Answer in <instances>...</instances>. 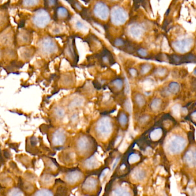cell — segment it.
Returning <instances> with one entry per match:
<instances>
[{
	"mask_svg": "<svg viewBox=\"0 0 196 196\" xmlns=\"http://www.w3.org/2000/svg\"><path fill=\"white\" fill-rule=\"evenodd\" d=\"M112 123L108 117L99 118L95 126V131L97 135L100 137L109 136L112 131Z\"/></svg>",
	"mask_w": 196,
	"mask_h": 196,
	"instance_id": "1",
	"label": "cell"
},
{
	"mask_svg": "<svg viewBox=\"0 0 196 196\" xmlns=\"http://www.w3.org/2000/svg\"><path fill=\"white\" fill-rule=\"evenodd\" d=\"M186 145V140L181 136H174L168 141L167 148L169 151L173 154H179L183 151Z\"/></svg>",
	"mask_w": 196,
	"mask_h": 196,
	"instance_id": "2",
	"label": "cell"
},
{
	"mask_svg": "<svg viewBox=\"0 0 196 196\" xmlns=\"http://www.w3.org/2000/svg\"><path fill=\"white\" fill-rule=\"evenodd\" d=\"M194 43L192 38H183L177 40L172 43L173 48L179 54H185L189 51Z\"/></svg>",
	"mask_w": 196,
	"mask_h": 196,
	"instance_id": "3",
	"label": "cell"
},
{
	"mask_svg": "<svg viewBox=\"0 0 196 196\" xmlns=\"http://www.w3.org/2000/svg\"><path fill=\"white\" fill-rule=\"evenodd\" d=\"M111 20L113 24L116 25H121L125 23L128 20V14L126 11L122 8L116 6L111 11Z\"/></svg>",
	"mask_w": 196,
	"mask_h": 196,
	"instance_id": "4",
	"label": "cell"
},
{
	"mask_svg": "<svg viewBox=\"0 0 196 196\" xmlns=\"http://www.w3.org/2000/svg\"><path fill=\"white\" fill-rule=\"evenodd\" d=\"M50 21V16L49 14L43 9L37 11L33 18L34 23L39 28H44Z\"/></svg>",
	"mask_w": 196,
	"mask_h": 196,
	"instance_id": "5",
	"label": "cell"
},
{
	"mask_svg": "<svg viewBox=\"0 0 196 196\" xmlns=\"http://www.w3.org/2000/svg\"><path fill=\"white\" fill-rule=\"evenodd\" d=\"M128 33L132 38L135 40L140 39L144 34V29L139 24H132L128 28Z\"/></svg>",
	"mask_w": 196,
	"mask_h": 196,
	"instance_id": "6",
	"label": "cell"
},
{
	"mask_svg": "<svg viewBox=\"0 0 196 196\" xmlns=\"http://www.w3.org/2000/svg\"><path fill=\"white\" fill-rule=\"evenodd\" d=\"M94 13L96 16L101 20H107L109 15L108 6L102 2H98L94 7Z\"/></svg>",
	"mask_w": 196,
	"mask_h": 196,
	"instance_id": "7",
	"label": "cell"
},
{
	"mask_svg": "<svg viewBox=\"0 0 196 196\" xmlns=\"http://www.w3.org/2000/svg\"><path fill=\"white\" fill-rule=\"evenodd\" d=\"M41 50L47 54H51L57 51V47L52 40L47 38L41 42Z\"/></svg>",
	"mask_w": 196,
	"mask_h": 196,
	"instance_id": "8",
	"label": "cell"
},
{
	"mask_svg": "<svg viewBox=\"0 0 196 196\" xmlns=\"http://www.w3.org/2000/svg\"><path fill=\"white\" fill-rule=\"evenodd\" d=\"M91 146L90 141L88 137L83 136L78 138L77 141V148L80 153H85L89 150Z\"/></svg>",
	"mask_w": 196,
	"mask_h": 196,
	"instance_id": "9",
	"label": "cell"
},
{
	"mask_svg": "<svg viewBox=\"0 0 196 196\" xmlns=\"http://www.w3.org/2000/svg\"><path fill=\"white\" fill-rule=\"evenodd\" d=\"M66 140V135L63 131L58 130L55 131L52 136V142L54 146H62Z\"/></svg>",
	"mask_w": 196,
	"mask_h": 196,
	"instance_id": "10",
	"label": "cell"
},
{
	"mask_svg": "<svg viewBox=\"0 0 196 196\" xmlns=\"http://www.w3.org/2000/svg\"><path fill=\"white\" fill-rule=\"evenodd\" d=\"M82 178V174L78 171H73L68 173L65 179L67 183L71 185L75 184L79 182Z\"/></svg>",
	"mask_w": 196,
	"mask_h": 196,
	"instance_id": "11",
	"label": "cell"
},
{
	"mask_svg": "<svg viewBox=\"0 0 196 196\" xmlns=\"http://www.w3.org/2000/svg\"><path fill=\"white\" fill-rule=\"evenodd\" d=\"M97 185V181L94 178H89L83 183V189L86 191L92 192L94 190Z\"/></svg>",
	"mask_w": 196,
	"mask_h": 196,
	"instance_id": "12",
	"label": "cell"
},
{
	"mask_svg": "<svg viewBox=\"0 0 196 196\" xmlns=\"http://www.w3.org/2000/svg\"><path fill=\"white\" fill-rule=\"evenodd\" d=\"M185 160L190 167H196V151H188L185 155Z\"/></svg>",
	"mask_w": 196,
	"mask_h": 196,
	"instance_id": "13",
	"label": "cell"
},
{
	"mask_svg": "<svg viewBox=\"0 0 196 196\" xmlns=\"http://www.w3.org/2000/svg\"><path fill=\"white\" fill-rule=\"evenodd\" d=\"M97 165V162L96 159L94 157L87 159L85 162V167L88 169H92L95 168Z\"/></svg>",
	"mask_w": 196,
	"mask_h": 196,
	"instance_id": "14",
	"label": "cell"
},
{
	"mask_svg": "<svg viewBox=\"0 0 196 196\" xmlns=\"http://www.w3.org/2000/svg\"><path fill=\"white\" fill-rule=\"evenodd\" d=\"M83 103V100L82 98L80 97H76L74 98L69 104V108L70 109L76 108L79 106H80Z\"/></svg>",
	"mask_w": 196,
	"mask_h": 196,
	"instance_id": "15",
	"label": "cell"
},
{
	"mask_svg": "<svg viewBox=\"0 0 196 196\" xmlns=\"http://www.w3.org/2000/svg\"><path fill=\"white\" fill-rule=\"evenodd\" d=\"M113 195L115 196H130V193L126 189L123 188H118L112 192Z\"/></svg>",
	"mask_w": 196,
	"mask_h": 196,
	"instance_id": "16",
	"label": "cell"
},
{
	"mask_svg": "<svg viewBox=\"0 0 196 196\" xmlns=\"http://www.w3.org/2000/svg\"><path fill=\"white\" fill-rule=\"evenodd\" d=\"M75 26L77 29H78L79 31L86 33L88 31V27L83 22H82L80 20H78L75 23Z\"/></svg>",
	"mask_w": 196,
	"mask_h": 196,
	"instance_id": "17",
	"label": "cell"
},
{
	"mask_svg": "<svg viewBox=\"0 0 196 196\" xmlns=\"http://www.w3.org/2000/svg\"><path fill=\"white\" fill-rule=\"evenodd\" d=\"M143 86L144 89L147 92L151 91L154 88V82L150 79H148L144 80V82H143Z\"/></svg>",
	"mask_w": 196,
	"mask_h": 196,
	"instance_id": "18",
	"label": "cell"
},
{
	"mask_svg": "<svg viewBox=\"0 0 196 196\" xmlns=\"http://www.w3.org/2000/svg\"><path fill=\"white\" fill-rule=\"evenodd\" d=\"M133 176L136 180L141 181V180H143L145 178V176H146V173L143 170H140V169L136 170H135L134 172Z\"/></svg>",
	"mask_w": 196,
	"mask_h": 196,
	"instance_id": "19",
	"label": "cell"
},
{
	"mask_svg": "<svg viewBox=\"0 0 196 196\" xmlns=\"http://www.w3.org/2000/svg\"><path fill=\"white\" fill-rule=\"evenodd\" d=\"M162 135V130L160 128H158V129L155 130L154 131H153L151 133L150 137L152 140L155 141V140H158V139H159L161 137Z\"/></svg>",
	"mask_w": 196,
	"mask_h": 196,
	"instance_id": "20",
	"label": "cell"
},
{
	"mask_svg": "<svg viewBox=\"0 0 196 196\" xmlns=\"http://www.w3.org/2000/svg\"><path fill=\"white\" fill-rule=\"evenodd\" d=\"M35 196H53L54 194L52 192L48 189H41L36 192L35 195Z\"/></svg>",
	"mask_w": 196,
	"mask_h": 196,
	"instance_id": "21",
	"label": "cell"
},
{
	"mask_svg": "<svg viewBox=\"0 0 196 196\" xmlns=\"http://www.w3.org/2000/svg\"><path fill=\"white\" fill-rule=\"evenodd\" d=\"M169 92L172 93H176L179 90V85L176 82H172L169 85Z\"/></svg>",
	"mask_w": 196,
	"mask_h": 196,
	"instance_id": "22",
	"label": "cell"
},
{
	"mask_svg": "<svg viewBox=\"0 0 196 196\" xmlns=\"http://www.w3.org/2000/svg\"><path fill=\"white\" fill-rule=\"evenodd\" d=\"M54 113L55 115L56 116V117H57L59 118H61L64 117V115H65V112L64 111V109L60 107H57L55 108L54 109Z\"/></svg>",
	"mask_w": 196,
	"mask_h": 196,
	"instance_id": "23",
	"label": "cell"
},
{
	"mask_svg": "<svg viewBox=\"0 0 196 196\" xmlns=\"http://www.w3.org/2000/svg\"><path fill=\"white\" fill-rule=\"evenodd\" d=\"M39 2V0H23V5L25 6L31 7L36 5Z\"/></svg>",
	"mask_w": 196,
	"mask_h": 196,
	"instance_id": "24",
	"label": "cell"
},
{
	"mask_svg": "<svg viewBox=\"0 0 196 196\" xmlns=\"http://www.w3.org/2000/svg\"><path fill=\"white\" fill-rule=\"evenodd\" d=\"M172 112L173 115L177 118L180 117V112H181V106L179 104H176L173 106L172 108Z\"/></svg>",
	"mask_w": 196,
	"mask_h": 196,
	"instance_id": "25",
	"label": "cell"
},
{
	"mask_svg": "<svg viewBox=\"0 0 196 196\" xmlns=\"http://www.w3.org/2000/svg\"><path fill=\"white\" fill-rule=\"evenodd\" d=\"M160 104H161V100L160 99H155L152 102L151 107L153 109V110L157 111L159 108Z\"/></svg>",
	"mask_w": 196,
	"mask_h": 196,
	"instance_id": "26",
	"label": "cell"
},
{
	"mask_svg": "<svg viewBox=\"0 0 196 196\" xmlns=\"http://www.w3.org/2000/svg\"><path fill=\"white\" fill-rule=\"evenodd\" d=\"M9 196H23V193L18 188L12 189L8 194Z\"/></svg>",
	"mask_w": 196,
	"mask_h": 196,
	"instance_id": "27",
	"label": "cell"
},
{
	"mask_svg": "<svg viewBox=\"0 0 196 196\" xmlns=\"http://www.w3.org/2000/svg\"><path fill=\"white\" fill-rule=\"evenodd\" d=\"M151 69V66L150 64L146 63L143 64L141 69V72L143 74H146L149 72Z\"/></svg>",
	"mask_w": 196,
	"mask_h": 196,
	"instance_id": "28",
	"label": "cell"
},
{
	"mask_svg": "<svg viewBox=\"0 0 196 196\" xmlns=\"http://www.w3.org/2000/svg\"><path fill=\"white\" fill-rule=\"evenodd\" d=\"M118 120H119V123H120V124L121 125L124 126L125 125L127 124L128 119H127V117L126 115H125L124 113H121V114L120 115V117L118 118Z\"/></svg>",
	"mask_w": 196,
	"mask_h": 196,
	"instance_id": "29",
	"label": "cell"
},
{
	"mask_svg": "<svg viewBox=\"0 0 196 196\" xmlns=\"http://www.w3.org/2000/svg\"><path fill=\"white\" fill-rule=\"evenodd\" d=\"M136 101L137 102V104L140 106H143L145 103H146V100L143 97V96H142L140 94H138L136 96Z\"/></svg>",
	"mask_w": 196,
	"mask_h": 196,
	"instance_id": "30",
	"label": "cell"
},
{
	"mask_svg": "<svg viewBox=\"0 0 196 196\" xmlns=\"http://www.w3.org/2000/svg\"><path fill=\"white\" fill-rule=\"evenodd\" d=\"M58 14L60 18H66L67 16V10L64 8H60L58 10Z\"/></svg>",
	"mask_w": 196,
	"mask_h": 196,
	"instance_id": "31",
	"label": "cell"
},
{
	"mask_svg": "<svg viewBox=\"0 0 196 196\" xmlns=\"http://www.w3.org/2000/svg\"><path fill=\"white\" fill-rule=\"evenodd\" d=\"M157 75L160 77L164 76L167 73V70L164 67H159L156 71Z\"/></svg>",
	"mask_w": 196,
	"mask_h": 196,
	"instance_id": "32",
	"label": "cell"
},
{
	"mask_svg": "<svg viewBox=\"0 0 196 196\" xmlns=\"http://www.w3.org/2000/svg\"><path fill=\"white\" fill-rule=\"evenodd\" d=\"M139 159H140V157L137 154H133L131 155H130V157L129 158V162L131 163H134L138 162Z\"/></svg>",
	"mask_w": 196,
	"mask_h": 196,
	"instance_id": "33",
	"label": "cell"
},
{
	"mask_svg": "<svg viewBox=\"0 0 196 196\" xmlns=\"http://www.w3.org/2000/svg\"><path fill=\"white\" fill-rule=\"evenodd\" d=\"M113 83L114 86L118 90L121 89L122 88V87H123V82H122V80L121 79H116V80H115V81H113Z\"/></svg>",
	"mask_w": 196,
	"mask_h": 196,
	"instance_id": "34",
	"label": "cell"
},
{
	"mask_svg": "<svg viewBox=\"0 0 196 196\" xmlns=\"http://www.w3.org/2000/svg\"><path fill=\"white\" fill-rule=\"evenodd\" d=\"M125 107L126 110L129 112L131 113L132 112V105L130 99H127L125 102Z\"/></svg>",
	"mask_w": 196,
	"mask_h": 196,
	"instance_id": "35",
	"label": "cell"
},
{
	"mask_svg": "<svg viewBox=\"0 0 196 196\" xmlns=\"http://www.w3.org/2000/svg\"><path fill=\"white\" fill-rule=\"evenodd\" d=\"M137 53H138V54L140 56H141L142 57H147V55H148L147 51L145 49H144V48H140L139 50H138Z\"/></svg>",
	"mask_w": 196,
	"mask_h": 196,
	"instance_id": "36",
	"label": "cell"
},
{
	"mask_svg": "<svg viewBox=\"0 0 196 196\" xmlns=\"http://www.w3.org/2000/svg\"><path fill=\"white\" fill-rule=\"evenodd\" d=\"M125 93L127 94H129L130 92V85L129 83L127 80V79H125Z\"/></svg>",
	"mask_w": 196,
	"mask_h": 196,
	"instance_id": "37",
	"label": "cell"
},
{
	"mask_svg": "<svg viewBox=\"0 0 196 196\" xmlns=\"http://www.w3.org/2000/svg\"><path fill=\"white\" fill-rule=\"evenodd\" d=\"M115 45L117 46H121L124 44V42L121 39H117L115 41Z\"/></svg>",
	"mask_w": 196,
	"mask_h": 196,
	"instance_id": "38",
	"label": "cell"
},
{
	"mask_svg": "<svg viewBox=\"0 0 196 196\" xmlns=\"http://www.w3.org/2000/svg\"><path fill=\"white\" fill-rule=\"evenodd\" d=\"M130 73L131 75L132 76H133V77L136 76V74H137V71H136V70L135 69H130Z\"/></svg>",
	"mask_w": 196,
	"mask_h": 196,
	"instance_id": "39",
	"label": "cell"
},
{
	"mask_svg": "<svg viewBox=\"0 0 196 196\" xmlns=\"http://www.w3.org/2000/svg\"><path fill=\"white\" fill-rule=\"evenodd\" d=\"M119 160H120V158H116V160H115V162H114V163H113V164L112 169H115V168L116 167V166H117V164H118V162H119Z\"/></svg>",
	"mask_w": 196,
	"mask_h": 196,
	"instance_id": "40",
	"label": "cell"
},
{
	"mask_svg": "<svg viewBox=\"0 0 196 196\" xmlns=\"http://www.w3.org/2000/svg\"><path fill=\"white\" fill-rule=\"evenodd\" d=\"M181 112H182V114H183V115H186V114L188 113V110H187L185 108H182V109H181Z\"/></svg>",
	"mask_w": 196,
	"mask_h": 196,
	"instance_id": "41",
	"label": "cell"
},
{
	"mask_svg": "<svg viewBox=\"0 0 196 196\" xmlns=\"http://www.w3.org/2000/svg\"><path fill=\"white\" fill-rule=\"evenodd\" d=\"M148 116H144L141 118V121H142L143 123H144V122H146L148 120Z\"/></svg>",
	"mask_w": 196,
	"mask_h": 196,
	"instance_id": "42",
	"label": "cell"
},
{
	"mask_svg": "<svg viewBox=\"0 0 196 196\" xmlns=\"http://www.w3.org/2000/svg\"><path fill=\"white\" fill-rule=\"evenodd\" d=\"M192 117L193 118V120L196 121V112H194L193 113H192Z\"/></svg>",
	"mask_w": 196,
	"mask_h": 196,
	"instance_id": "43",
	"label": "cell"
},
{
	"mask_svg": "<svg viewBox=\"0 0 196 196\" xmlns=\"http://www.w3.org/2000/svg\"><path fill=\"white\" fill-rule=\"evenodd\" d=\"M48 1H49L50 4L51 5H54L55 3V0H48Z\"/></svg>",
	"mask_w": 196,
	"mask_h": 196,
	"instance_id": "44",
	"label": "cell"
},
{
	"mask_svg": "<svg viewBox=\"0 0 196 196\" xmlns=\"http://www.w3.org/2000/svg\"><path fill=\"white\" fill-rule=\"evenodd\" d=\"M193 74L196 76V69L194 70V71H193Z\"/></svg>",
	"mask_w": 196,
	"mask_h": 196,
	"instance_id": "45",
	"label": "cell"
},
{
	"mask_svg": "<svg viewBox=\"0 0 196 196\" xmlns=\"http://www.w3.org/2000/svg\"><path fill=\"white\" fill-rule=\"evenodd\" d=\"M111 1H118V0H111Z\"/></svg>",
	"mask_w": 196,
	"mask_h": 196,
	"instance_id": "46",
	"label": "cell"
}]
</instances>
